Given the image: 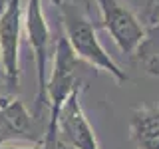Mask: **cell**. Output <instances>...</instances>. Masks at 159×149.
<instances>
[{
    "label": "cell",
    "mask_w": 159,
    "mask_h": 149,
    "mask_svg": "<svg viewBox=\"0 0 159 149\" xmlns=\"http://www.w3.org/2000/svg\"><path fill=\"white\" fill-rule=\"evenodd\" d=\"M62 22H64V30H66V40L72 48V52L86 62L88 66L96 68V70H103L109 76H113L119 84L127 82V76L121 68L113 62V58L103 50V46L99 44L98 34H96V26L84 16L80 10H76L72 4L62 2Z\"/></svg>",
    "instance_id": "2"
},
{
    "label": "cell",
    "mask_w": 159,
    "mask_h": 149,
    "mask_svg": "<svg viewBox=\"0 0 159 149\" xmlns=\"http://www.w3.org/2000/svg\"><path fill=\"white\" fill-rule=\"evenodd\" d=\"M0 149H62V145H48V143L40 141V143H32L28 147H14V145H0Z\"/></svg>",
    "instance_id": "10"
},
{
    "label": "cell",
    "mask_w": 159,
    "mask_h": 149,
    "mask_svg": "<svg viewBox=\"0 0 159 149\" xmlns=\"http://www.w3.org/2000/svg\"><path fill=\"white\" fill-rule=\"evenodd\" d=\"M139 58L145 60L149 56H155V54L159 52V20H155V22L149 26V30L145 32V40H143V44L139 46Z\"/></svg>",
    "instance_id": "9"
},
{
    "label": "cell",
    "mask_w": 159,
    "mask_h": 149,
    "mask_svg": "<svg viewBox=\"0 0 159 149\" xmlns=\"http://www.w3.org/2000/svg\"><path fill=\"white\" fill-rule=\"evenodd\" d=\"M102 12V28L111 36L121 54H133L145 40L147 30L137 16L119 0H96Z\"/></svg>",
    "instance_id": "3"
},
{
    "label": "cell",
    "mask_w": 159,
    "mask_h": 149,
    "mask_svg": "<svg viewBox=\"0 0 159 149\" xmlns=\"http://www.w3.org/2000/svg\"><path fill=\"white\" fill-rule=\"evenodd\" d=\"M58 143L70 149H99L96 133L82 107V89L74 92L64 103L56 123Z\"/></svg>",
    "instance_id": "6"
},
{
    "label": "cell",
    "mask_w": 159,
    "mask_h": 149,
    "mask_svg": "<svg viewBox=\"0 0 159 149\" xmlns=\"http://www.w3.org/2000/svg\"><path fill=\"white\" fill-rule=\"evenodd\" d=\"M143 64L147 66V70H149L151 74H159V52L155 54V56L145 58V60H143Z\"/></svg>",
    "instance_id": "11"
},
{
    "label": "cell",
    "mask_w": 159,
    "mask_h": 149,
    "mask_svg": "<svg viewBox=\"0 0 159 149\" xmlns=\"http://www.w3.org/2000/svg\"><path fill=\"white\" fill-rule=\"evenodd\" d=\"M80 60L72 52L66 36H60L54 46V66L52 74L46 79V103L50 106V119L46 127L44 143L48 145H58V135H56V123L58 115L62 111L64 103L74 92L80 89V79H78V70H80Z\"/></svg>",
    "instance_id": "1"
},
{
    "label": "cell",
    "mask_w": 159,
    "mask_h": 149,
    "mask_svg": "<svg viewBox=\"0 0 159 149\" xmlns=\"http://www.w3.org/2000/svg\"><path fill=\"white\" fill-rule=\"evenodd\" d=\"M149 10H151V20H153V14L159 10V0H151V6H149Z\"/></svg>",
    "instance_id": "12"
},
{
    "label": "cell",
    "mask_w": 159,
    "mask_h": 149,
    "mask_svg": "<svg viewBox=\"0 0 159 149\" xmlns=\"http://www.w3.org/2000/svg\"><path fill=\"white\" fill-rule=\"evenodd\" d=\"M26 34L28 44L36 60V76H38V93H36V115L46 106V66L50 60V28L42 12V0H28L26 8Z\"/></svg>",
    "instance_id": "5"
},
{
    "label": "cell",
    "mask_w": 159,
    "mask_h": 149,
    "mask_svg": "<svg viewBox=\"0 0 159 149\" xmlns=\"http://www.w3.org/2000/svg\"><path fill=\"white\" fill-rule=\"evenodd\" d=\"M22 139V141L40 143L44 141L36 133L34 119L22 102L14 96L0 97V145L6 141Z\"/></svg>",
    "instance_id": "7"
},
{
    "label": "cell",
    "mask_w": 159,
    "mask_h": 149,
    "mask_svg": "<svg viewBox=\"0 0 159 149\" xmlns=\"http://www.w3.org/2000/svg\"><path fill=\"white\" fill-rule=\"evenodd\" d=\"M129 131L137 149H159V107H135L131 111Z\"/></svg>",
    "instance_id": "8"
},
{
    "label": "cell",
    "mask_w": 159,
    "mask_h": 149,
    "mask_svg": "<svg viewBox=\"0 0 159 149\" xmlns=\"http://www.w3.org/2000/svg\"><path fill=\"white\" fill-rule=\"evenodd\" d=\"M22 0H6L0 12V66L10 89L20 82V32Z\"/></svg>",
    "instance_id": "4"
},
{
    "label": "cell",
    "mask_w": 159,
    "mask_h": 149,
    "mask_svg": "<svg viewBox=\"0 0 159 149\" xmlns=\"http://www.w3.org/2000/svg\"><path fill=\"white\" fill-rule=\"evenodd\" d=\"M2 2H6V0H2Z\"/></svg>",
    "instance_id": "13"
}]
</instances>
